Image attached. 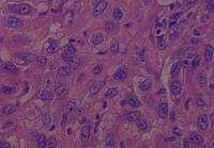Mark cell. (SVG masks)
I'll return each instance as SVG.
<instances>
[{"label":"cell","mask_w":214,"mask_h":148,"mask_svg":"<svg viewBox=\"0 0 214 148\" xmlns=\"http://www.w3.org/2000/svg\"><path fill=\"white\" fill-rule=\"evenodd\" d=\"M11 11L13 13H17V14H22V15H27L30 13L31 8L29 4L27 3H19V4H15L11 8Z\"/></svg>","instance_id":"1"},{"label":"cell","mask_w":214,"mask_h":148,"mask_svg":"<svg viewBox=\"0 0 214 148\" xmlns=\"http://www.w3.org/2000/svg\"><path fill=\"white\" fill-rule=\"evenodd\" d=\"M6 25L9 28L12 29H22L24 26V21L22 19L17 18V17H9L6 21Z\"/></svg>","instance_id":"2"},{"label":"cell","mask_w":214,"mask_h":148,"mask_svg":"<svg viewBox=\"0 0 214 148\" xmlns=\"http://www.w3.org/2000/svg\"><path fill=\"white\" fill-rule=\"evenodd\" d=\"M107 1H105V0H101V1L98 2V4H96L95 6H94L93 9V12H92V14H93L94 17H98L100 16L101 14H102L103 12H104L105 10H106L107 8Z\"/></svg>","instance_id":"3"},{"label":"cell","mask_w":214,"mask_h":148,"mask_svg":"<svg viewBox=\"0 0 214 148\" xmlns=\"http://www.w3.org/2000/svg\"><path fill=\"white\" fill-rule=\"evenodd\" d=\"M127 70L125 67H119L114 75V79L116 80L117 82L124 81V80L127 79Z\"/></svg>","instance_id":"4"},{"label":"cell","mask_w":214,"mask_h":148,"mask_svg":"<svg viewBox=\"0 0 214 148\" xmlns=\"http://www.w3.org/2000/svg\"><path fill=\"white\" fill-rule=\"evenodd\" d=\"M37 97L41 100L44 101H51L54 99V94L50 91H47V89H42L39 93L37 94Z\"/></svg>","instance_id":"5"},{"label":"cell","mask_w":214,"mask_h":148,"mask_svg":"<svg viewBox=\"0 0 214 148\" xmlns=\"http://www.w3.org/2000/svg\"><path fill=\"white\" fill-rule=\"evenodd\" d=\"M197 125L199 127V129L201 130H207L209 127V118H208V115L207 114H201L199 115L197 120Z\"/></svg>","instance_id":"6"},{"label":"cell","mask_w":214,"mask_h":148,"mask_svg":"<svg viewBox=\"0 0 214 148\" xmlns=\"http://www.w3.org/2000/svg\"><path fill=\"white\" fill-rule=\"evenodd\" d=\"M90 132H91V127L90 126H84L82 129V132H80V140H82V142L84 143H87L88 140H89L90 138Z\"/></svg>","instance_id":"7"},{"label":"cell","mask_w":214,"mask_h":148,"mask_svg":"<svg viewBox=\"0 0 214 148\" xmlns=\"http://www.w3.org/2000/svg\"><path fill=\"white\" fill-rule=\"evenodd\" d=\"M103 85H104V83H103L102 81H94V82H92L91 85H90V87H89L90 93H91L92 95H96V94H99V92H100V89H102Z\"/></svg>","instance_id":"8"},{"label":"cell","mask_w":214,"mask_h":148,"mask_svg":"<svg viewBox=\"0 0 214 148\" xmlns=\"http://www.w3.org/2000/svg\"><path fill=\"white\" fill-rule=\"evenodd\" d=\"M170 89L172 92L173 95H180L182 92V85L181 82L178 81V80H175V81L171 82L170 84Z\"/></svg>","instance_id":"9"},{"label":"cell","mask_w":214,"mask_h":148,"mask_svg":"<svg viewBox=\"0 0 214 148\" xmlns=\"http://www.w3.org/2000/svg\"><path fill=\"white\" fill-rule=\"evenodd\" d=\"M67 89H69V87H67V83H64V82H62V83H59L56 86V94H57V96H59V97H62V96H64L65 94L67 93Z\"/></svg>","instance_id":"10"},{"label":"cell","mask_w":214,"mask_h":148,"mask_svg":"<svg viewBox=\"0 0 214 148\" xmlns=\"http://www.w3.org/2000/svg\"><path fill=\"white\" fill-rule=\"evenodd\" d=\"M157 114L161 118H165L168 115V104L166 102H162L157 108Z\"/></svg>","instance_id":"11"},{"label":"cell","mask_w":214,"mask_h":148,"mask_svg":"<svg viewBox=\"0 0 214 148\" xmlns=\"http://www.w3.org/2000/svg\"><path fill=\"white\" fill-rule=\"evenodd\" d=\"M1 68L3 69L4 71L9 73V74H15V73H17V71H18V68H17V67L15 66L13 63H11V62H6V63L1 66Z\"/></svg>","instance_id":"12"},{"label":"cell","mask_w":214,"mask_h":148,"mask_svg":"<svg viewBox=\"0 0 214 148\" xmlns=\"http://www.w3.org/2000/svg\"><path fill=\"white\" fill-rule=\"evenodd\" d=\"M71 74H72V68L69 66V65H64V66L60 67L59 70H58V76L61 78L69 77Z\"/></svg>","instance_id":"13"},{"label":"cell","mask_w":214,"mask_h":148,"mask_svg":"<svg viewBox=\"0 0 214 148\" xmlns=\"http://www.w3.org/2000/svg\"><path fill=\"white\" fill-rule=\"evenodd\" d=\"M63 59L64 61L67 62V65H69L70 67H71L72 69L73 68H76V67L79 65V61H78L77 59H74V58L72 57H69V55H63Z\"/></svg>","instance_id":"14"},{"label":"cell","mask_w":214,"mask_h":148,"mask_svg":"<svg viewBox=\"0 0 214 148\" xmlns=\"http://www.w3.org/2000/svg\"><path fill=\"white\" fill-rule=\"evenodd\" d=\"M103 41H104V36H103L102 33H95V34L92 35L91 39H90V43H91L92 46L101 44Z\"/></svg>","instance_id":"15"},{"label":"cell","mask_w":214,"mask_h":148,"mask_svg":"<svg viewBox=\"0 0 214 148\" xmlns=\"http://www.w3.org/2000/svg\"><path fill=\"white\" fill-rule=\"evenodd\" d=\"M127 102L128 106L133 107V108H138L139 106H140V101H139V99L137 98V96L135 95H130L127 97Z\"/></svg>","instance_id":"16"},{"label":"cell","mask_w":214,"mask_h":148,"mask_svg":"<svg viewBox=\"0 0 214 148\" xmlns=\"http://www.w3.org/2000/svg\"><path fill=\"white\" fill-rule=\"evenodd\" d=\"M196 55V49L194 47H188L186 49H184L183 51V57L186 60L194 59V57Z\"/></svg>","instance_id":"17"},{"label":"cell","mask_w":214,"mask_h":148,"mask_svg":"<svg viewBox=\"0 0 214 148\" xmlns=\"http://www.w3.org/2000/svg\"><path fill=\"white\" fill-rule=\"evenodd\" d=\"M190 141L195 145H200L204 143V138H202V135H200L198 133H193L190 138Z\"/></svg>","instance_id":"18"},{"label":"cell","mask_w":214,"mask_h":148,"mask_svg":"<svg viewBox=\"0 0 214 148\" xmlns=\"http://www.w3.org/2000/svg\"><path fill=\"white\" fill-rule=\"evenodd\" d=\"M181 68H182V62H176L175 64L171 66V76H173V77H176V76H178L180 74V71H181Z\"/></svg>","instance_id":"19"},{"label":"cell","mask_w":214,"mask_h":148,"mask_svg":"<svg viewBox=\"0 0 214 148\" xmlns=\"http://www.w3.org/2000/svg\"><path fill=\"white\" fill-rule=\"evenodd\" d=\"M213 53H214V48L212 45H207L206 48V52H204V57H206L207 61L211 62L213 59Z\"/></svg>","instance_id":"20"},{"label":"cell","mask_w":214,"mask_h":148,"mask_svg":"<svg viewBox=\"0 0 214 148\" xmlns=\"http://www.w3.org/2000/svg\"><path fill=\"white\" fill-rule=\"evenodd\" d=\"M76 108H77V101H75V100H72V101H70L69 104H67V107L64 108V113L65 114H70L71 112H73Z\"/></svg>","instance_id":"21"},{"label":"cell","mask_w":214,"mask_h":148,"mask_svg":"<svg viewBox=\"0 0 214 148\" xmlns=\"http://www.w3.org/2000/svg\"><path fill=\"white\" fill-rule=\"evenodd\" d=\"M151 86H152V81H151V79H145L140 83V85H139V87H140V89L143 92L149 91L151 89Z\"/></svg>","instance_id":"22"},{"label":"cell","mask_w":214,"mask_h":148,"mask_svg":"<svg viewBox=\"0 0 214 148\" xmlns=\"http://www.w3.org/2000/svg\"><path fill=\"white\" fill-rule=\"evenodd\" d=\"M59 49V43L58 42H51L50 44H49L48 48L46 49V52L48 53V55H51V53L56 52V51Z\"/></svg>","instance_id":"23"},{"label":"cell","mask_w":214,"mask_h":148,"mask_svg":"<svg viewBox=\"0 0 214 148\" xmlns=\"http://www.w3.org/2000/svg\"><path fill=\"white\" fill-rule=\"evenodd\" d=\"M105 29H106L107 32L112 33V32H116L117 29H118V26H117V24H115V22L108 21H106V24H105Z\"/></svg>","instance_id":"24"},{"label":"cell","mask_w":214,"mask_h":148,"mask_svg":"<svg viewBox=\"0 0 214 148\" xmlns=\"http://www.w3.org/2000/svg\"><path fill=\"white\" fill-rule=\"evenodd\" d=\"M127 120H131V122H134V120H137L139 117H140V112L139 111H133V112H130L127 116Z\"/></svg>","instance_id":"25"},{"label":"cell","mask_w":214,"mask_h":148,"mask_svg":"<svg viewBox=\"0 0 214 148\" xmlns=\"http://www.w3.org/2000/svg\"><path fill=\"white\" fill-rule=\"evenodd\" d=\"M112 17L116 21H120L123 18V11L120 8H116L114 11V14H112Z\"/></svg>","instance_id":"26"},{"label":"cell","mask_w":214,"mask_h":148,"mask_svg":"<svg viewBox=\"0 0 214 148\" xmlns=\"http://www.w3.org/2000/svg\"><path fill=\"white\" fill-rule=\"evenodd\" d=\"M15 111H16V107L9 104V106L4 107L2 109V114H4V115H11V114L15 113Z\"/></svg>","instance_id":"27"},{"label":"cell","mask_w":214,"mask_h":148,"mask_svg":"<svg viewBox=\"0 0 214 148\" xmlns=\"http://www.w3.org/2000/svg\"><path fill=\"white\" fill-rule=\"evenodd\" d=\"M119 50V42L117 39H112L111 41H110V51L114 53L118 52Z\"/></svg>","instance_id":"28"},{"label":"cell","mask_w":214,"mask_h":148,"mask_svg":"<svg viewBox=\"0 0 214 148\" xmlns=\"http://www.w3.org/2000/svg\"><path fill=\"white\" fill-rule=\"evenodd\" d=\"M64 53H65V55H69V57H73V55L76 53L75 47H73L72 45H67V46H65Z\"/></svg>","instance_id":"29"},{"label":"cell","mask_w":214,"mask_h":148,"mask_svg":"<svg viewBox=\"0 0 214 148\" xmlns=\"http://www.w3.org/2000/svg\"><path fill=\"white\" fill-rule=\"evenodd\" d=\"M136 126L140 130H147L148 129L147 122H146L145 120H140V118H138V120H136Z\"/></svg>","instance_id":"30"},{"label":"cell","mask_w":214,"mask_h":148,"mask_svg":"<svg viewBox=\"0 0 214 148\" xmlns=\"http://www.w3.org/2000/svg\"><path fill=\"white\" fill-rule=\"evenodd\" d=\"M137 61H138L139 65H141V66H145V65L147 64V59H146V55H145L143 50L138 55V60H137Z\"/></svg>","instance_id":"31"},{"label":"cell","mask_w":214,"mask_h":148,"mask_svg":"<svg viewBox=\"0 0 214 148\" xmlns=\"http://www.w3.org/2000/svg\"><path fill=\"white\" fill-rule=\"evenodd\" d=\"M45 144H46V138H45L44 134H40L38 136V147H45Z\"/></svg>","instance_id":"32"},{"label":"cell","mask_w":214,"mask_h":148,"mask_svg":"<svg viewBox=\"0 0 214 148\" xmlns=\"http://www.w3.org/2000/svg\"><path fill=\"white\" fill-rule=\"evenodd\" d=\"M35 62H37V65L39 67H44L45 65L47 64V59L45 57H39V58H37Z\"/></svg>","instance_id":"33"},{"label":"cell","mask_w":214,"mask_h":148,"mask_svg":"<svg viewBox=\"0 0 214 148\" xmlns=\"http://www.w3.org/2000/svg\"><path fill=\"white\" fill-rule=\"evenodd\" d=\"M13 91H14V89L11 86H3L0 89V93L4 94V95H11V94L13 93Z\"/></svg>","instance_id":"34"},{"label":"cell","mask_w":214,"mask_h":148,"mask_svg":"<svg viewBox=\"0 0 214 148\" xmlns=\"http://www.w3.org/2000/svg\"><path fill=\"white\" fill-rule=\"evenodd\" d=\"M118 95V89H109L108 91L106 92V96L107 97H109V98H112V97H115V96H117Z\"/></svg>","instance_id":"35"},{"label":"cell","mask_w":214,"mask_h":148,"mask_svg":"<svg viewBox=\"0 0 214 148\" xmlns=\"http://www.w3.org/2000/svg\"><path fill=\"white\" fill-rule=\"evenodd\" d=\"M45 147H48V148H55V147H57V141H56L55 139H50V140L46 141Z\"/></svg>","instance_id":"36"},{"label":"cell","mask_w":214,"mask_h":148,"mask_svg":"<svg viewBox=\"0 0 214 148\" xmlns=\"http://www.w3.org/2000/svg\"><path fill=\"white\" fill-rule=\"evenodd\" d=\"M179 35H180L179 31L173 30L172 32L170 33V35H169V40H170V41H175V40H177L178 37H179Z\"/></svg>","instance_id":"37"},{"label":"cell","mask_w":214,"mask_h":148,"mask_svg":"<svg viewBox=\"0 0 214 148\" xmlns=\"http://www.w3.org/2000/svg\"><path fill=\"white\" fill-rule=\"evenodd\" d=\"M102 70H103V65L102 64H99V65H96V66L94 67L93 74H94V75H99V74L102 73Z\"/></svg>","instance_id":"38"},{"label":"cell","mask_w":214,"mask_h":148,"mask_svg":"<svg viewBox=\"0 0 214 148\" xmlns=\"http://www.w3.org/2000/svg\"><path fill=\"white\" fill-rule=\"evenodd\" d=\"M204 104H206V102H204V100L202 99V98L198 97L197 99H196V106L197 107H204Z\"/></svg>","instance_id":"39"},{"label":"cell","mask_w":214,"mask_h":148,"mask_svg":"<svg viewBox=\"0 0 214 148\" xmlns=\"http://www.w3.org/2000/svg\"><path fill=\"white\" fill-rule=\"evenodd\" d=\"M198 82H199V84L201 85V86H204V85L207 84V79L202 77L201 75H199V77H198Z\"/></svg>","instance_id":"40"},{"label":"cell","mask_w":214,"mask_h":148,"mask_svg":"<svg viewBox=\"0 0 214 148\" xmlns=\"http://www.w3.org/2000/svg\"><path fill=\"white\" fill-rule=\"evenodd\" d=\"M208 9L210 13L214 11V0H208Z\"/></svg>","instance_id":"41"},{"label":"cell","mask_w":214,"mask_h":148,"mask_svg":"<svg viewBox=\"0 0 214 148\" xmlns=\"http://www.w3.org/2000/svg\"><path fill=\"white\" fill-rule=\"evenodd\" d=\"M194 58H195V59H194V61H193V67H194V68H196V67H197L198 65H199V63H200V58L198 57V55H197V57L195 55Z\"/></svg>","instance_id":"42"},{"label":"cell","mask_w":214,"mask_h":148,"mask_svg":"<svg viewBox=\"0 0 214 148\" xmlns=\"http://www.w3.org/2000/svg\"><path fill=\"white\" fill-rule=\"evenodd\" d=\"M157 48L159 49H165L166 48V43L164 41H159V43H157Z\"/></svg>","instance_id":"43"},{"label":"cell","mask_w":214,"mask_h":148,"mask_svg":"<svg viewBox=\"0 0 214 148\" xmlns=\"http://www.w3.org/2000/svg\"><path fill=\"white\" fill-rule=\"evenodd\" d=\"M106 146L107 147H114V140H112L110 136L106 140Z\"/></svg>","instance_id":"44"},{"label":"cell","mask_w":214,"mask_h":148,"mask_svg":"<svg viewBox=\"0 0 214 148\" xmlns=\"http://www.w3.org/2000/svg\"><path fill=\"white\" fill-rule=\"evenodd\" d=\"M10 147V144L3 142V141H0V148H9Z\"/></svg>","instance_id":"45"},{"label":"cell","mask_w":214,"mask_h":148,"mask_svg":"<svg viewBox=\"0 0 214 148\" xmlns=\"http://www.w3.org/2000/svg\"><path fill=\"white\" fill-rule=\"evenodd\" d=\"M74 111H75V114H76V115H82V114L83 113H84V110H83V109H77V108H76V109L75 110H74Z\"/></svg>","instance_id":"46"},{"label":"cell","mask_w":214,"mask_h":148,"mask_svg":"<svg viewBox=\"0 0 214 148\" xmlns=\"http://www.w3.org/2000/svg\"><path fill=\"white\" fill-rule=\"evenodd\" d=\"M188 4H194L195 2H197V0H184Z\"/></svg>","instance_id":"47"},{"label":"cell","mask_w":214,"mask_h":148,"mask_svg":"<svg viewBox=\"0 0 214 148\" xmlns=\"http://www.w3.org/2000/svg\"><path fill=\"white\" fill-rule=\"evenodd\" d=\"M191 42H192V43H193V44H194V45H197V44H198V43H199V40H196V39H192V40H191Z\"/></svg>","instance_id":"48"}]
</instances>
